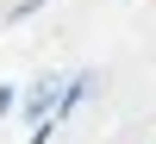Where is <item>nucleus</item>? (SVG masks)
<instances>
[{
  "label": "nucleus",
  "mask_w": 156,
  "mask_h": 144,
  "mask_svg": "<svg viewBox=\"0 0 156 144\" xmlns=\"http://www.w3.org/2000/svg\"><path fill=\"white\" fill-rule=\"evenodd\" d=\"M19 107V88H0V113H12Z\"/></svg>",
  "instance_id": "nucleus-1"
}]
</instances>
